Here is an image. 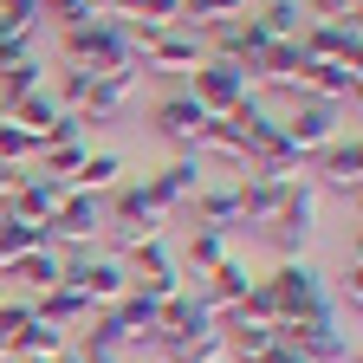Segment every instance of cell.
Listing matches in <instances>:
<instances>
[{
    "mask_svg": "<svg viewBox=\"0 0 363 363\" xmlns=\"http://www.w3.org/2000/svg\"><path fill=\"white\" fill-rule=\"evenodd\" d=\"M143 182H150V195L175 214V208H189V195L208 182V169H201V156H175L169 169H156V175H143Z\"/></svg>",
    "mask_w": 363,
    "mask_h": 363,
    "instance_id": "cell-15",
    "label": "cell"
},
{
    "mask_svg": "<svg viewBox=\"0 0 363 363\" xmlns=\"http://www.w3.org/2000/svg\"><path fill=\"white\" fill-rule=\"evenodd\" d=\"M279 189H286V175H253V169H240V175H234L240 227H266V220H272V208H279Z\"/></svg>",
    "mask_w": 363,
    "mask_h": 363,
    "instance_id": "cell-16",
    "label": "cell"
},
{
    "mask_svg": "<svg viewBox=\"0 0 363 363\" xmlns=\"http://www.w3.org/2000/svg\"><path fill=\"white\" fill-rule=\"evenodd\" d=\"M227 253H234V247H227V234H214V227H195V234H189V247H182V259H175L182 286H189V279H208V272H214Z\"/></svg>",
    "mask_w": 363,
    "mask_h": 363,
    "instance_id": "cell-20",
    "label": "cell"
},
{
    "mask_svg": "<svg viewBox=\"0 0 363 363\" xmlns=\"http://www.w3.org/2000/svg\"><path fill=\"white\" fill-rule=\"evenodd\" d=\"M39 20H59V33L84 26V20H98V0H39Z\"/></svg>",
    "mask_w": 363,
    "mask_h": 363,
    "instance_id": "cell-29",
    "label": "cell"
},
{
    "mask_svg": "<svg viewBox=\"0 0 363 363\" xmlns=\"http://www.w3.org/2000/svg\"><path fill=\"white\" fill-rule=\"evenodd\" d=\"M189 214L195 227H214V234H234L240 227V201H234V182H201L189 195Z\"/></svg>",
    "mask_w": 363,
    "mask_h": 363,
    "instance_id": "cell-17",
    "label": "cell"
},
{
    "mask_svg": "<svg viewBox=\"0 0 363 363\" xmlns=\"http://www.w3.org/2000/svg\"><path fill=\"white\" fill-rule=\"evenodd\" d=\"M65 350H72L65 331H52V325H39V318H26V325L13 331V344H7V363H20V357H45V363H52V357H65Z\"/></svg>",
    "mask_w": 363,
    "mask_h": 363,
    "instance_id": "cell-23",
    "label": "cell"
},
{
    "mask_svg": "<svg viewBox=\"0 0 363 363\" xmlns=\"http://www.w3.org/2000/svg\"><path fill=\"white\" fill-rule=\"evenodd\" d=\"M45 78H39V59H26V65H7V72H0V111H7V104H20L26 98V91H39Z\"/></svg>",
    "mask_w": 363,
    "mask_h": 363,
    "instance_id": "cell-28",
    "label": "cell"
},
{
    "mask_svg": "<svg viewBox=\"0 0 363 363\" xmlns=\"http://www.w3.org/2000/svg\"><path fill=\"white\" fill-rule=\"evenodd\" d=\"M344 130H350L344 123V104H331V98H292V111L279 117V136H286L292 162H318Z\"/></svg>",
    "mask_w": 363,
    "mask_h": 363,
    "instance_id": "cell-2",
    "label": "cell"
},
{
    "mask_svg": "<svg viewBox=\"0 0 363 363\" xmlns=\"http://www.w3.org/2000/svg\"><path fill=\"white\" fill-rule=\"evenodd\" d=\"M72 357H78V363H123V350H117V344H98V337H78Z\"/></svg>",
    "mask_w": 363,
    "mask_h": 363,
    "instance_id": "cell-32",
    "label": "cell"
},
{
    "mask_svg": "<svg viewBox=\"0 0 363 363\" xmlns=\"http://www.w3.org/2000/svg\"><path fill=\"white\" fill-rule=\"evenodd\" d=\"M220 318L201 305V292L195 286H182V292H169L162 305H156V344H189V337H201V331H214Z\"/></svg>",
    "mask_w": 363,
    "mask_h": 363,
    "instance_id": "cell-9",
    "label": "cell"
},
{
    "mask_svg": "<svg viewBox=\"0 0 363 363\" xmlns=\"http://www.w3.org/2000/svg\"><path fill=\"white\" fill-rule=\"evenodd\" d=\"M111 311H117V325H123V344H156V298H143V292L130 286Z\"/></svg>",
    "mask_w": 363,
    "mask_h": 363,
    "instance_id": "cell-24",
    "label": "cell"
},
{
    "mask_svg": "<svg viewBox=\"0 0 363 363\" xmlns=\"http://www.w3.org/2000/svg\"><path fill=\"white\" fill-rule=\"evenodd\" d=\"M0 33H39V0H0Z\"/></svg>",
    "mask_w": 363,
    "mask_h": 363,
    "instance_id": "cell-30",
    "label": "cell"
},
{
    "mask_svg": "<svg viewBox=\"0 0 363 363\" xmlns=\"http://www.w3.org/2000/svg\"><path fill=\"white\" fill-rule=\"evenodd\" d=\"M253 26L266 39H298L305 33V7H298V0H266V7L253 13Z\"/></svg>",
    "mask_w": 363,
    "mask_h": 363,
    "instance_id": "cell-26",
    "label": "cell"
},
{
    "mask_svg": "<svg viewBox=\"0 0 363 363\" xmlns=\"http://www.w3.org/2000/svg\"><path fill=\"white\" fill-rule=\"evenodd\" d=\"M130 175V162L117 156V150H91L84 156V169L72 175V195H91V201H104L111 189H117V182Z\"/></svg>",
    "mask_w": 363,
    "mask_h": 363,
    "instance_id": "cell-18",
    "label": "cell"
},
{
    "mask_svg": "<svg viewBox=\"0 0 363 363\" xmlns=\"http://www.w3.org/2000/svg\"><path fill=\"white\" fill-rule=\"evenodd\" d=\"M189 98H195L208 117H227L240 98H253V78H247L240 65H227V59H201V65L189 72Z\"/></svg>",
    "mask_w": 363,
    "mask_h": 363,
    "instance_id": "cell-7",
    "label": "cell"
},
{
    "mask_svg": "<svg viewBox=\"0 0 363 363\" xmlns=\"http://www.w3.org/2000/svg\"><path fill=\"white\" fill-rule=\"evenodd\" d=\"M298 52H305V59H325V65H350V72H357V59H363L357 20H305Z\"/></svg>",
    "mask_w": 363,
    "mask_h": 363,
    "instance_id": "cell-10",
    "label": "cell"
},
{
    "mask_svg": "<svg viewBox=\"0 0 363 363\" xmlns=\"http://www.w3.org/2000/svg\"><path fill=\"white\" fill-rule=\"evenodd\" d=\"M357 7H363V0H311L305 20H357Z\"/></svg>",
    "mask_w": 363,
    "mask_h": 363,
    "instance_id": "cell-33",
    "label": "cell"
},
{
    "mask_svg": "<svg viewBox=\"0 0 363 363\" xmlns=\"http://www.w3.org/2000/svg\"><path fill=\"white\" fill-rule=\"evenodd\" d=\"M0 363H7V357H0Z\"/></svg>",
    "mask_w": 363,
    "mask_h": 363,
    "instance_id": "cell-38",
    "label": "cell"
},
{
    "mask_svg": "<svg viewBox=\"0 0 363 363\" xmlns=\"http://www.w3.org/2000/svg\"><path fill=\"white\" fill-rule=\"evenodd\" d=\"M136 78H143V65H130V72H98V78H91V91H84L78 123H111V117H123L130 98H136Z\"/></svg>",
    "mask_w": 363,
    "mask_h": 363,
    "instance_id": "cell-12",
    "label": "cell"
},
{
    "mask_svg": "<svg viewBox=\"0 0 363 363\" xmlns=\"http://www.w3.org/2000/svg\"><path fill=\"white\" fill-rule=\"evenodd\" d=\"M45 247H52V227H26L0 214V272H13L26 253H45Z\"/></svg>",
    "mask_w": 363,
    "mask_h": 363,
    "instance_id": "cell-22",
    "label": "cell"
},
{
    "mask_svg": "<svg viewBox=\"0 0 363 363\" xmlns=\"http://www.w3.org/2000/svg\"><path fill=\"white\" fill-rule=\"evenodd\" d=\"M26 175H33L26 162H0V201H7L13 189H26Z\"/></svg>",
    "mask_w": 363,
    "mask_h": 363,
    "instance_id": "cell-35",
    "label": "cell"
},
{
    "mask_svg": "<svg viewBox=\"0 0 363 363\" xmlns=\"http://www.w3.org/2000/svg\"><path fill=\"white\" fill-rule=\"evenodd\" d=\"M104 220L117 227V247H130V240H162V227H169V208L150 195V182L123 175L117 189L104 195Z\"/></svg>",
    "mask_w": 363,
    "mask_h": 363,
    "instance_id": "cell-5",
    "label": "cell"
},
{
    "mask_svg": "<svg viewBox=\"0 0 363 363\" xmlns=\"http://www.w3.org/2000/svg\"><path fill=\"white\" fill-rule=\"evenodd\" d=\"M52 363H78V357H72V350H65V357H52Z\"/></svg>",
    "mask_w": 363,
    "mask_h": 363,
    "instance_id": "cell-36",
    "label": "cell"
},
{
    "mask_svg": "<svg viewBox=\"0 0 363 363\" xmlns=\"http://www.w3.org/2000/svg\"><path fill=\"white\" fill-rule=\"evenodd\" d=\"M156 130L169 136V143L182 156H201V136H208V111L189 98V91H169V98L156 104Z\"/></svg>",
    "mask_w": 363,
    "mask_h": 363,
    "instance_id": "cell-11",
    "label": "cell"
},
{
    "mask_svg": "<svg viewBox=\"0 0 363 363\" xmlns=\"http://www.w3.org/2000/svg\"><path fill=\"white\" fill-rule=\"evenodd\" d=\"M311 234H318V182L311 175H286L279 208H272V220H266V240L279 247V259H305Z\"/></svg>",
    "mask_w": 363,
    "mask_h": 363,
    "instance_id": "cell-1",
    "label": "cell"
},
{
    "mask_svg": "<svg viewBox=\"0 0 363 363\" xmlns=\"http://www.w3.org/2000/svg\"><path fill=\"white\" fill-rule=\"evenodd\" d=\"M220 363H234V357H220Z\"/></svg>",
    "mask_w": 363,
    "mask_h": 363,
    "instance_id": "cell-37",
    "label": "cell"
},
{
    "mask_svg": "<svg viewBox=\"0 0 363 363\" xmlns=\"http://www.w3.org/2000/svg\"><path fill=\"white\" fill-rule=\"evenodd\" d=\"M253 279H259V272H253L240 253H227V259L208 272V279H195V292H201V305H208L214 318H227V311H234V305L247 298V286H253Z\"/></svg>",
    "mask_w": 363,
    "mask_h": 363,
    "instance_id": "cell-13",
    "label": "cell"
},
{
    "mask_svg": "<svg viewBox=\"0 0 363 363\" xmlns=\"http://www.w3.org/2000/svg\"><path fill=\"white\" fill-rule=\"evenodd\" d=\"M59 45H65V65H72V72H91V78H98V72H130V65H136L123 26H111V20L65 26V33H59Z\"/></svg>",
    "mask_w": 363,
    "mask_h": 363,
    "instance_id": "cell-4",
    "label": "cell"
},
{
    "mask_svg": "<svg viewBox=\"0 0 363 363\" xmlns=\"http://www.w3.org/2000/svg\"><path fill=\"white\" fill-rule=\"evenodd\" d=\"M33 318H39V325H52V331H84V318H91V305L72 292V286H52V292H39L33 298Z\"/></svg>",
    "mask_w": 363,
    "mask_h": 363,
    "instance_id": "cell-21",
    "label": "cell"
},
{
    "mask_svg": "<svg viewBox=\"0 0 363 363\" xmlns=\"http://www.w3.org/2000/svg\"><path fill=\"white\" fill-rule=\"evenodd\" d=\"M234 13H247V0H182V20H175V26L201 33V26H214V20H234Z\"/></svg>",
    "mask_w": 363,
    "mask_h": 363,
    "instance_id": "cell-27",
    "label": "cell"
},
{
    "mask_svg": "<svg viewBox=\"0 0 363 363\" xmlns=\"http://www.w3.org/2000/svg\"><path fill=\"white\" fill-rule=\"evenodd\" d=\"M52 247L59 253H98V234H104V201H91V195H65L52 208Z\"/></svg>",
    "mask_w": 363,
    "mask_h": 363,
    "instance_id": "cell-8",
    "label": "cell"
},
{
    "mask_svg": "<svg viewBox=\"0 0 363 363\" xmlns=\"http://www.w3.org/2000/svg\"><path fill=\"white\" fill-rule=\"evenodd\" d=\"M59 272H65V259H59V247H45V253H26L13 272H7V279H20V286H33V298L39 292H52L59 286Z\"/></svg>",
    "mask_w": 363,
    "mask_h": 363,
    "instance_id": "cell-25",
    "label": "cell"
},
{
    "mask_svg": "<svg viewBox=\"0 0 363 363\" xmlns=\"http://www.w3.org/2000/svg\"><path fill=\"white\" fill-rule=\"evenodd\" d=\"M0 117H7V123H20V130L33 136V143H45V136H52V123H59L65 111H59V98H52V91H45V84H39V91H26V98H20V104H7V111H0Z\"/></svg>",
    "mask_w": 363,
    "mask_h": 363,
    "instance_id": "cell-19",
    "label": "cell"
},
{
    "mask_svg": "<svg viewBox=\"0 0 363 363\" xmlns=\"http://www.w3.org/2000/svg\"><path fill=\"white\" fill-rule=\"evenodd\" d=\"M272 337H279V344H292L305 363H344V357H357V337L344 331L337 305H331V311H318V318H292V325H272Z\"/></svg>",
    "mask_w": 363,
    "mask_h": 363,
    "instance_id": "cell-6",
    "label": "cell"
},
{
    "mask_svg": "<svg viewBox=\"0 0 363 363\" xmlns=\"http://www.w3.org/2000/svg\"><path fill=\"white\" fill-rule=\"evenodd\" d=\"M318 182L357 201V189H363V143H357V123L337 136V143H331L325 156H318Z\"/></svg>",
    "mask_w": 363,
    "mask_h": 363,
    "instance_id": "cell-14",
    "label": "cell"
},
{
    "mask_svg": "<svg viewBox=\"0 0 363 363\" xmlns=\"http://www.w3.org/2000/svg\"><path fill=\"white\" fill-rule=\"evenodd\" d=\"M331 305H350V318H357V305H363V259L350 253V266H344V279L331 286Z\"/></svg>",
    "mask_w": 363,
    "mask_h": 363,
    "instance_id": "cell-31",
    "label": "cell"
},
{
    "mask_svg": "<svg viewBox=\"0 0 363 363\" xmlns=\"http://www.w3.org/2000/svg\"><path fill=\"white\" fill-rule=\"evenodd\" d=\"M136 20H150V26H175L182 20V0H143V13Z\"/></svg>",
    "mask_w": 363,
    "mask_h": 363,
    "instance_id": "cell-34",
    "label": "cell"
},
{
    "mask_svg": "<svg viewBox=\"0 0 363 363\" xmlns=\"http://www.w3.org/2000/svg\"><path fill=\"white\" fill-rule=\"evenodd\" d=\"M259 292L272 298V318L279 325H292V318H318V311H331V286L311 272V259H279L259 279Z\"/></svg>",
    "mask_w": 363,
    "mask_h": 363,
    "instance_id": "cell-3",
    "label": "cell"
}]
</instances>
